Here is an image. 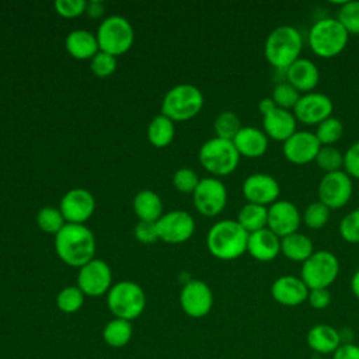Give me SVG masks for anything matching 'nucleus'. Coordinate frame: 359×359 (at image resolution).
Returning <instances> with one entry per match:
<instances>
[{
  "label": "nucleus",
  "mask_w": 359,
  "mask_h": 359,
  "mask_svg": "<svg viewBox=\"0 0 359 359\" xmlns=\"http://www.w3.org/2000/svg\"><path fill=\"white\" fill-rule=\"evenodd\" d=\"M237 222L248 234L262 230L268 224V206L247 202L240 209Z\"/></svg>",
  "instance_id": "nucleus-29"
},
{
  "label": "nucleus",
  "mask_w": 359,
  "mask_h": 359,
  "mask_svg": "<svg viewBox=\"0 0 359 359\" xmlns=\"http://www.w3.org/2000/svg\"><path fill=\"white\" fill-rule=\"evenodd\" d=\"M95 209L94 196L83 188L70 189L60 201V212L67 223L81 224L91 217Z\"/></svg>",
  "instance_id": "nucleus-19"
},
{
  "label": "nucleus",
  "mask_w": 359,
  "mask_h": 359,
  "mask_svg": "<svg viewBox=\"0 0 359 359\" xmlns=\"http://www.w3.org/2000/svg\"><path fill=\"white\" fill-rule=\"evenodd\" d=\"M55 248L63 262L81 268L94 259L95 238L84 224L66 223L55 237Z\"/></svg>",
  "instance_id": "nucleus-1"
},
{
  "label": "nucleus",
  "mask_w": 359,
  "mask_h": 359,
  "mask_svg": "<svg viewBox=\"0 0 359 359\" xmlns=\"http://www.w3.org/2000/svg\"><path fill=\"white\" fill-rule=\"evenodd\" d=\"M87 13L91 15V17H100L102 14V3L101 1H91L90 4H87Z\"/></svg>",
  "instance_id": "nucleus-49"
},
{
  "label": "nucleus",
  "mask_w": 359,
  "mask_h": 359,
  "mask_svg": "<svg viewBox=\"0 0 359 359\" xmlns=\"http://www.w3.org/2000/svg\"><path fill=\"white\" fill-rule=\"evenodd\" d=\"M213 128L216 132V137L233 140L243 126L238 116L234 112L223 111L216 116Z\"/></svg>",
  "instance_id": "nucleus-32"
},
{
  "label": "nucleus",
  "mask_w": 359,
  "mask_h": 359,
  "mask_svg": "<svg viewBox=\"0 0 359 359\" xmlns=\"http://www.w3.org/2000/svg\"><path fill=\"white\" fill-rule=\"evenodd\" d=\"M55 8L62 17L73 18L86 11L87 3L84 0H57L55 3Z\"/></svg>",
  "instance_id": "nucleus-44"
},
{
  "label": "nucleus",
  "mask_w": 359,
  "mask_h": 359,
  "mask_svg": "<svg viewBox=\"0 0 359 359\" xmlns=\"http://www.w3.org/2000/svg\"><path fill=\"white\" fill-rule=\"evenodd\" d=\"M309 287L300 276L282 275L276 278L271 286V294L275 302L282 306L294 307L307 300Z\"/></svg>",
  "instance_id": "nucleus-20"
},
{
  "label": "nucleus",
  "mask_w": 359,
  "mask_h": 359,
  "mask_svg": "<svg viewBox=\"0 0 359 359\" xmlns=\"http://www.w3.org/2000/svg\"><path fill=\"white\" fill-rule=\"evenodd\" d=\"M348 31L334 17L317 20L309 31L310 49L320 57H334L348 45Z\"/></svg>",
  "instance_id": "nucleus-4"
},
{
  "label": "nucleus",
  "mask_w": 359,
  "mask_h": 359,
  "mask_svg": "<svg viewBox=\"0 0 359 359\" xmlns=\"http://www.w3.org/2000/svg\"><path fill=\"white\" fill-rule=\"evenodd\" d=\"M107 304L115 318L132 321L143 313L146 307V296L137 283L121 280L108 290Z\"/></svg>",
  "instance_id": "nucleus-5"
},
{
  "label": "nucleus",
  "mask_w": 359,
  "mask_h": 359,
  "mask_svg": "<svg viewBox=\"0 0 359 359\" xmlns=\"http://www.w3.org/2000/svg\"><path fill=\"white\" fill-rule=\"evenodd\" d=\"M97 41L101 52L118 56L125 53L133 43L130 22L121 15L105 18L97 31Z\"/></svg>",
  "instance_id": "nucleus-9"
},
{
  "label": "nucleus",
  "mask_w": 359,
  "mask_h": 359,
  "mask_svg": "<svg viewBox=\"0 0 359 359\" xmlns=\"http://www.w3.org/2000/svg\"><path fill=\"white\" fill-rule=\"evenodd\" d=\"M332 109L334 104L328 95L311 91L300 95L293 108V114L296 119L304 125H318L327 118L332 116Z\"/></svg>",
  "instance_id": "nucleus-14"
},
{
  "label": "nucleus",
  "mask_w": 359,
  "mask_h": 359,
  "mask_svg": "<svg viewBox=\"0 0 359 359\" xmlns=\"http://www.w3.org/2000/svg\"><path fill=\"white\" fill-rule=\"evenodd\" d=\"M248 233L237 220H220L215 223L206 236V245L210 254L223 261H231L247 251Z\"/></svg>",
  "instance_id": "nucleus-2"
},
{
  "label": "nucleus",
  "mask_w": 359,
  "mask_h": 359,
  "mask_svg": "<svg viewBox=\"0 0 359 359\" xmlns=\"http://www.w3.org/2000/svg\"><path fill=\"white\" fill-rule=\"evenodd\" d=\"M66 49L76 59H93L100 46L95 35L84 29H76L67 35Z\"/></svg>",
  "instance_id": "nucleus-26"
},
{
  "label": "nucleus",
  "mask_w": 359,
  "mask_h": 359,
  "mask_svg": "<svg viewBox=\"0 0 359 359\" xmlns=\"http://www.w3.org/2000/svg\"><path fill=\"white\" fill-rule=\"evenodd\" d=\"M203 105L201 90L192 84H178L172 87L163 100V115L171 121H187L194 118Z\"/></svg>",
  "instance_id": "nucleus-7"
},
{
  "label": "nucleus",
  "mask_w": 359,
  "mask_h": 359,
  "mask_svg": "<svg viewBox=\"0 0 359 359\" xmlns=\"http://www.w3.org/2000/svg\"><path fill=\"white\" fill-rule=\"evenodd\" d=\"M302 223V215L294 203L286 199H278L268 206L266 227L279 238L296 233Z\"/></svg>",
  "instance_id": "nucleus-16"
},
{
  "label": "nucleus",
  "mask_w": 359,
  "mask_h": 359,
  "mask_svg": "<svg viewBox=\"0 0 359 359\" xmlns=\"http://www.w3.org/2000/svg\"><path fill=\"white\" fill-rule=\"evenodd\" d=\"M233 143L240 156L250 158L261 157L268 150V136L264 130L254 126H243L233 139Z\"/></svg>",
  "instance_id": "nucleus-24"
},
{
  "label": "nucleus",
  "mask_w": 359,
  "mask_h": 359,
  "mask_svg": "<svg viewBox=\"0 0 359 359\" xmlns=\"http://www.w3.org/2000/svg\"><path fill=\"white\" fill-rule=\"evenodd\" d=\"M112 273L107 262L101 259H91L83 265L77 275V286L84 296L98 297L111 289Z\"/></svg>",
  "instance_id": "nucleus-12"
},
{
  "label": "nucleus",
  "mask_w": 359,
  "mask_h": 359,
  "mask_svg": "<svg viewBox=\"0 0 359 359\" xmlns=\"http://www.w3.org/2000/svg\"><path fill=\"white\" fill-rule=\"evenodd\" d=\"M332 359H359V345L341 344L339 348L332 353Z\"/></svg>",
  "instance_id": "nucleus-47"
},
{
  "label": "nucleus",
  "mask_w": 359,
  "mask_h": 359,
  "mask_svg": "<svg viewBox=\"0 0 359 359\" xmlns=\"http://www.w3.org/2000/svg\"><path fill=\"white\" fill-rule=\"evenodd\" d=\"M264 132L268 139H273L278 142L287 140L294 132L297 119L292 111L275 108L269 114L264 115Z\"/></svg>",
  "instance_id": "nucleus-22"
},
{
  "label": "nucleus",
  "mask_w": 359,
  "mask_h": 359,
  "mask_svg": "<svg viewBox=\"0 0 359 359\" xmlns=\"http://www.w3.org/2000/svg\"><path fill=\"white\" fill-rule=\"evenodd\" d=\"M199 177L198 174L191 170V168H180L175 171L174 177H172V184L174 187L181 191V192H194L195 188L198 187L199 184Z\"/></svg>",
  "instance_id": "nucleus-41"
},
{
  "label": "nucleus",
  "mask_w": 359,
  "mask_h": 359,
  "mask_svg": "<svg viewBox=\"0 0 359 359\" xmlns=\"http://www.w3.org/2000/svg\"><path fill=\"white\" fill-rule=\"evenodd\" d=\"M307 302L310 307L316 310H323L331 303V293L328 289H310Z\"/></svg>",
  "instance_id": "nucleus-46"
},
{
  "label": "nucleus",
  "mask_w": 359,
  "mask_h": 359,
  "mask_svg": "<svg viewBox=\"0 0 359 359\" xmlns=\"http://www.w3.org/2000/svg\"><path fill=\"white\" fill-rule=\"evenodd\" d=\"M344 171L351 177L359 180V140L352 143L344 154Z\"/></svg>",
  "instance_id": "nucleus-43"
},
{
  "label": "nucleus",
  "mask_w": 359,
  "mask_h": 359,
  "mask_svg": "<svg viewBox=\"0 0 359 359\" xmlns=\"http://www.w3.org/2000/svg\"><path fill=\"white\" fill-rule=\"evenodd\" d=\"M275 108H276V104L273 102V100H272L271 97H264V98L258 102V109H259V112L262 114V116L266 115V114H269V112L273 111Z\"/></svg>",
  "instance_id": "nucleus-48"
},
{
  "label": "nucleus",
  "mask_w": 359,
  "mask_h": 359,
  "mask_svg": "<svg viewBox=\"0 0 359 359\" xmlns=\"http://www.w3.org/2000/svg\"><path fill=\"white\" fill-rule=\"evenodd\" d=\"M192 194L196 210L208 217L219 215L227 202V191L224 184L212 177L202 178Z\"/></svg>",
  "instance_id": "nucleus-11"
},
{
  "label": "nucleus",
  "mask_w": 359,
  "mask_h": 359,
  "mask_svg": "<svg viewBox=\"0 0 359 359\" xmlns=\"http://www.w3.org/2000/svg\"><path fill=\"white\" fill-rule=\"evenodd\" d=\"M300 95L302 94L292 84H289L287 81H282L273 87L271 98L273 100L278 108L293 111Z\"/></svg>",
  "instance_id": "nucleus-37"
},
{
  "label": "nucleus",
  "mask_w": 359,
  "mask_h": 359,
  "mask_svg": "<svg viewBox=\"0 0 359 359\" xmlns=\"http://www.w3.org/2000/svg\"><path fill=\"white\" fill-rule=\"evenodd\" d=\"M115 69H116V59H115V56H112L109 53L100 50L91 59V70L98 77L111 76L115 72Z\"/></svg>",
  "instance_id": "nucleus-42"
},
{
  "label": "nucleus",
  "mask_w": 359,
  "mask_h": 359,
  "mask_svg": "<svg viewBox=\"0 0 359 359\" xmlns=\"http://www.w3.org/2000/svg\"><path fill=\"white\" fill-rule=\"evenodd\" d=\"M247 251L257 261H261V262L272 261L280 252V238L268 227L250 233Z\"/></svg>",
  "instance_id": "nucleus-23"
},
{
  "label": "nucleus",
  "mask_w": 359,
  "mask_h": 359,
  "mask_svg": "<svg viewBox=\"0 0 359 359\" xmlns=\"http://www.w3.org/2000/svg\"><path fill=\"white\" fill-rule=\"evenodd\" d=\"M36 223L39 229H42L45 233H52V234H57L62 230V227L66 224L60 209H55L50 206L42 208L38 212Z\"/></svg>",
  "instance_id": "nucleus-38"
},
{
  "label": "nucleus",
  "mask_w": 359,
  "mask_h": 359,
  "mask_svg": "<svg viewBox=\"0 0 359 359\" xmlns=\"http://www.w3.org/2000/svg\"><path fill=\"white\" fill-rule=\"evenodd\" d=\"M84 303V293L79 286H67L56 296V306L60 311L72 314L81 309Z\"/></svg>",
  "instance_id": "nucleus-34"
},
{
  "label": "nucleus",
  "mask_w": 359,
  "mask_h": 359,
  "mask_svg": "<svg viewBox=\"0 0 359 359\" xmlns=\"http://www.w3.org/2000/svg\"><path fill=\"white\" fill-rule=\"evenodd\" d=\"M321 144L309 130H296L287 140L283 142V156L293 164H307L316 160Z\"/></svg>",
  "instance_id": "nucleus-18"
},
{
  "label": "nucleus",
  "mask_w": 359,
  "mask_h": 359,
  "mask_svg": "<svg viewBox=\"0 0 359 359\" xmlns=\"http://www.w3.org/2000/svg\"><path fill=\"white\" fill-rule=\"evenodd\" d=\"M330 208H327L324 203H321L320 201L311 202L306 206L304 212H303V222L304 224L311 229V230H320L323 229L328 220H330Z\"/></svg>",
  "instance_id": "nucleus-36"
},
{
  "label": "nucleus",
  "mask_w": 359,
  "mask_h": 359,
  "mask_svg": "<svg viewBox=\"0 0 359 359\" xmlns=\"http://www.w3.org/2000/svg\"><path fill=\"white\" fill-rule=\"evenodd\" d=\"M339 273V261L331 251H314L302 264L300 278L309 289H328Z\"/></svg>",
  "instance_id": "nucleus-8"
},
{
  "label": "nucleus",
  "mask_w": 359,
  "mask_h": 359,
  "mask_svg": "<svg viewBox=\"0 0 359 359\" xmlns=\"http://www.w3.org/2000/svg\"><path fill=\"white\" fill-rule=\"evenodd\" d=\"M280 252L293 262H304L314 252V244L303 233H292L280 238Z\"/></svg>",
  "instance_id": "nucleus-27"
},
{
  "label": "nucleus",
  "mask_w": 359,
  "mask_h": 359,
  "mask_svg": "<svg viewBox=\"0 0 359 359\" xmlns=\"http://www.w3.org/2000/svg\"><path fill=\"white\" fill-rule=\"evenodd\" d=\"M337 20L348 34H359V0L344 1L338 10Z\"/></svg>",
  "instance_id": "nucleus-39"
},
{
  "label": "nucleus",
  "mask_w": 359,
  "mask_h": 359,
  "mask_svg": "<svg viewBox=\"0 0 359 359\" xmlns=\"http://www.w3.org/2000/svg\"><path fill=\"white\" fill-rule=\"evenodd\" d=\"M314 161L325 174L344 168V154L334 146H321Z\"/></svg>",
  "instance_id": "nucleus-35"
},
{
  "label": "nucleus",
  "mask_w": 359,
  "mask_h": 359,
  "mask_svg": "<svg viewBox=\"0 0 359 359\" xmlns=\"http://www.w3.org/2000/svg\"><path fill=\"white\" fill-rule=\"evenodd\" d=\"M317 191L321 203L330 209H339L345 206L352 196V178L344 170L324 174Z\"/></svg>",
  "instance_id": "nucleus-10"
},
{
  "label": "nucleus",
  "mask_w": 359,
  "mask_h": 359,
  "mask_svg": "<svg viewBox=\"0 0 359 359\" xmlns=\"http://www.w3.org/2000/svg\"><path fill=\"white\" fill-rule=\"evenodd\" d=\"M132 324L128 320L114 318L102 330V339L112 348H122L129 344L132 338Z\"/></svg>",
  "instance_id": "nucleus-30"
},
{
  "label": "nucleus",
  "mask_w": 359,
  "mask_h": 359,
  "mask_svg": "<svg viewBox=\"0 0 359 359\" xmlns=\"http://www.w3.org/2000/svg\"><path fill=\"white\" fill-rule=\"evenodd\" d=\"M339 234L346 243H359V208L351 210L341 219Z\"/></svg>",
  "instance_id": "nucleus-40"
},
{
  "label": "nucleus",
  "mask_w": 359,
  "mask_h": 359,
  "mask_svg": "<svg viewBox=\"0 0 359 359\" xmlns=\"http://www.w3.org/2000/svg\"><path fill=\"white\" fill-rule=\"evenodd\" d=\"M135 237L142 243H154L158 238L156 222H139L135 227Z\"/></svg>",
  "instance_id": "nucleus-45"
},
{
  "label": "nucleus",
  "mask_w": 359,
  "mask_h": 359,
  "mask_svg": "<svg viewBox=\"0 0 359 359\" xmlns=\"http://www.w3.org/2000/svg\"><path fill=\"white\" fill-rule=\"evenodd\" d=\"M133 209L142 222H157L163 216V203L160 196L149 189L140 191L135 196Z\"/></svg>",
  "instance_id": "nucleus-28"
},
{
  "label": "nucleus",
  "mask_w": 359,
  "mask_h": 359,
  "mask_svg": "<svg viewBox=\"0 0 359 359\" xmlns=\"http://www.w3.org/2000/svg\"><path fill=\"white\" fill-rule=\"evenodd\" d=\"M156 226L158 238L171 244L187 241L195 230L194 217L185 210H171L163 215Z\"/></svg>",
  "instance_id": "nucleus-15"
},
{
  "label": "nucleus",
  "mask_w": 359,
  "mask_h": 359,
  "mask_svg": "<svg viewBox=\"0 0 359 359\" xmlns=\"http://www.w3.org/2000/svg\"><path fill=\"white\" fill-rule=\"evenodd\" d=\"M149 142L156 147H164L174 137V123L165 115H157L147 128Z\"/></svg>",
  "instance_id": "nucleus-31"
},
{
  "label": "nucleus",
  "mask_w": 359,
  "mask_h": 359,
  "mask_svg": "<svg viewBox=\"0 0 359 359\" xmlns=\"http://www.w3.org/2000/svg\"><path fill=\"white\" fill-rule=\"evenodd\" d=\"M280 185L275 177L265 172L248 175L243 182V195L250 203L269 206L278 201Z\"/></svg>",
  "instance_id": "nucleus-17"
},
{
  "label": "nucleus",
  "mask_w": 359,
  "mask_h": 359,
  "mask_svg": "<svg viewBox=\"0 0 359 359\" xmlns=\"http://www.w3.org/2000/svg\"><path fill=\"white\" fill-rule=\"evenodd\" d=\"M286 81L292 84L299 93H311L318 81H320V72L314 62L306 57H299L293 62L286 70Z\"/></svg>",
  "instance_id": "nucleus-21"
},
{
  "label": "nucleus",
  "mask_w": 359,
  "mask_h": 359,
  "mask_svg": "<svg viewBox=\"0 0 359 359\" xmlns=\"http://www.w3.org/2000/svg\"><path fill=\"white\" fill-rule=\"evenodd\" d=\"M314 135L317 136L321 146H332L342 137L344 125L338 118L330 116L317 125Z\"/></svg>",
  "instance_id": "nucleus-33"
},
{
  "label": "nucleus",
  "mask_w": 359,
  "mask_h": 359,
  "mask_svg": "<svg viewBox=\"0 0 359 359\" xmlns=\"http://www.w3.org/2000/svg\"><path fill=\"white\" fill-rule=\"evenodd\" d=\"M307 345L318 353H334L341 345V334L330 324H316L307 332Z\"/></svg>",
  "instance_id": "nucleus-25"
},
{
  "label": "nucleus",
  "mask_w": 359,
  "mask_h": 359,
  "mask_svg": "<svg viewBox=\"0 0 359 359\" xmlns=\"http://www.w3.org/2000/svg\"><path fill=\"white\" fill-rule=\"evenodd\" d=\"M199 161L215 175H229L237 168L240 153L233 140L213 137L201 146Z\"/></svg>",
  "instance_id": "nucleus-6"
},
{
  "label": "nucleus",
  "mask_w": 359,
  "mask_h": 359,
  "mask_svg": "<svg viewBox=\"0 0 359 359\" xmlns=\"http://www.w3.org/2000/svg\"><path fill=\"white\" fill-rule=\"evenodd\" d=\"M351 289H352V293L355 294V297L359 300V269H356L355 273L352 275Z\"/></svg>",
  "instance_id": "nucleus-50"
},
{
  "label": "nucleus",
  "mask_w": 359,
  "mask_h": 359,
  "mask_svg": "<svg viewBox=\"0 0 359 359\" xmlns=\"http://www.w3.org/2000/svg\"><path fill=\"white\" fill-rule=\"evenodd\" d=\"M303 49L302 34L292 25H279L269 32L264 45V56L269 65L286 70L300 57Z\"/></svg>",
  "instance_id": "nucleus-3"
},
{
  "label": "nucleus",
  "mask_w": 359,
  "mask_h": 359,
  "mask_svg": "<svg viewBox=\"0 0 359 359\" xmlns=\"http://www.w3.org/2000/svg\"><path fill=\"white\" fill-rule=\"evenodd\" d=\"M180 304L184 313L192 318H202L212 310L213 293L203 280H189L180 293Z\"/></svg>",
  "instance_id": "nucleus-13"
}]
</instances>
